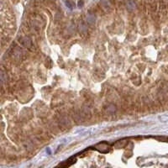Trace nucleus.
<instances>
[{"label": "nucleus", "instance_id": "1", "mask_svg": "<svg viewBox=\"0 0 168 168\" xmlns=\"http://www.w3.org/2000/svg\"><path fill=\"white\" fill-rule=\"evenodd\" d=\"M125 7L129 11H134L136 8V3L134 0H126L125 1Z\"/></svg>", "mask_w": 168, "mask_h": 168}, {"label": "nucleus", "instance_id": "2", "mask_svg": "<svg viewBox=\"0 0 168 168\" xmlns=\"http://www.w3.org/2000/svg\"><path fill=\"white\" fill-rule=\"evenodd\" d=\"M100 5L105 11H109L111 8V3L109 2V0H101Z\"/></svg>", "mask_w": 168, "mask_h": 168}, {"label": "nucleus", "instance_id": "3", "mask_svg": "<svg viewBox=\"0 0 168 168\" xmlns=\"http://www.w3.org/2000/svg\"><path fill=\"white\" fill-rule=\"evenodd\" d=\"M75 162V160H73V158H71L69 159L68 161H66L62 162L61 164H60V168H66L67 167H70L71 165H72V163H74Z\"/></svg>", "mask_w": 168, "mask_h": 168}, {"label": "nucleus", "instance_id": "4", "mask_svg": "<svg viewBox=\"0 0 168 168\" xmlns=\"http://www.w3.org/2000/svg\"><path fill=\"white\" fill-rule=\"evenodd\" d=\"M21 41H22V43L24 44V45H25L26 47H29L31 45V40L29 38V37H24V38H23L22 40H21Z\"/></svg>", "mask_w": 168, "mask_h": 168}, {"label": "nucleus", "instance_id": "5", "mask_svg": "<svg viewBox=\"0 0 168 168\" xmlns=\"http://www.w3.org/2000/svg\"><path fill=\"white\" fill-rule=\"evenodd\" d=\"M4 77H5V74H4V72H3V71H2L1 72V81H2V82H4Z\"/></svg>", "mask_w": 168, "mask_h": 168}, {"label": "nucleus", "instance_id": "6", "mask_svg": "<svg viewBox=\"0 0 168 168\" xmlns=\"http://www.w3.org/2000/svg\"><path fill=\"white\" fill-rule=\"evenodd\" d=\"M82 3H82V1H79V3H78V6H79V7L82 6Z\"/></svg>", "mask_w": 168, "mask_h": 168}]
</instances>
